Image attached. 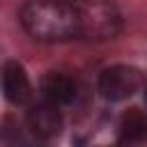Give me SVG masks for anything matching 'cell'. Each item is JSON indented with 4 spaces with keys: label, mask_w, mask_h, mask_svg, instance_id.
<instances>
[{
    "label": "cell",
    "mask_w": 147,
    "mask_h": 147,
    "mask_svg": "<svg viewBox=\"0 0 147 147\" xmlns=\"http://www.w3.org/2000/svg\"><path fill=\"white\" fill-rule=\"evenodd\" d=\"M18 21L32 39L44 44L80 39L76 0H28L18 11Z\"/></svg>",
    "instance_id": "6da1fadb"
},
{
    "label": "cell",
    "mask_w": 147,
    "mask_h": 147,
    "mask_svg": "<svg viewBox=\"0 0 147 147\" xmlns=\"http://www.w3.org/2000/svg\"><path fill=\"white\" fill-rule=\"evenodd\" d=\"M76 5L80 21V39L106 41L115 39L122 30V16L110 0H76Z\"/></svg>",
    "instance_id": "7a4b0ae2"
},
{
    "label": "cell",
    "mask_w": 147,
    "mask_h": 147,
    "mask_svg": "<svg viewBox=\"0 0 147 147\" xmlns=\"http://www.w3.org/2000/svg\"><path fill=\"white\" fill-rule=\"evenodd\" d=\"M142 85V74L129 64H113L99 74L96 87L106 101H124L133 96Z\"/></svg>",
    "instance_id": "3957f363"
},
{
    "label": "cell",
    "mask_w": 147,
    "mask_h": 147,
    "mask_svg": "<svg viewBox=\"0 0 147 147\" xmlns=\"http://www.w3.org/2000/svg\"><path fill=\"white\" fill-rule=\"evenodd\" d=\"M62 113H60V106L46 101V99H39V101H32L28 106V113H25V129L39 138V140H53L60 136L62 131Z\"/></svg>",
    "instance_id": "277c9868"
},
{
    "label": "cell",
    "mask_w": 147,
    "mask_h": 147,
    "mask_svg": "<svg viewBox=\"0 0 147 147\" xmlns=\"http://www.w3.org/2000/svg\"><path fill=\"white\" fill-rule=\"evenodd\" d=\"M0 87L5 99L11 106H30L32 103V83L21 62H5L0 69Z\"/></svg>",
    "instance_id": "5b68a950"
},
{
    "label": "cell",
    "mask_w": 147,
    "mask_h": 147,
    "mask_svg": "<svg viewBox=\"0 0 147 147\" xmlns=\"http://www.w3.org/2000/svg\"><path fill=\"white\" fill-rule=\"evenodd\" d=\"M39 92H41V99L55 103V106H69L76 94H78V85L71 76L62 74V71H51L41 78V85H39Z\"/></svg>",
    "instance_id": "8992f818"
},
{
    "label": "cell",
    "mask_w": 147,
    "mask_h": 147,
    "mask_svg": "<svg viewBox=\"0 0 147 147\" xmlns=\"http://www.w3.org/2000/svg\"><path fill=\"white\" fill-rule=\"evenodd\" d=\"M117 140L119 142H145L147 140V113H142L140 108L126 110L117 124Z\"/></svg>",
    "instance_id": "52a82bcc"
},
{
    "label": "cell",
    "mask_w": 147,
    "mask_h": 147,
    "mask_svg": "<svg viewBox=\"0 0 147 147\" xmlns=\"http://www.w3.org/2000/svg\"><path fill=\"white\" fill-rule=\"evenodd\" d=\"M145 101H147V87H145Z\"/></svg>",
    "instance_id": "ba28073f"
}]
</instances>
